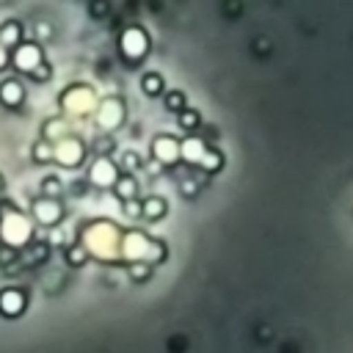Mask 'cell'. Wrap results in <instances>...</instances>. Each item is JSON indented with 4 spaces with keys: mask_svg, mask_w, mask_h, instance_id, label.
Returning a JSON list of instances; mask_svg holds the SVG:
<instances>
[{
    "mask_svg": "<svg viewBox=\"0 0 353 353\" xmlns=\"http://www.w3.org/2000/svg\"><path fill=\"white\" fill-rule=\"evenodd\" d=\"M17 63H19V69H30L33 63H39V50L36 47H22L19 55H17Z\"/></svg>",
    "mask_w": 353,
    "mask_h": 353,
    "instance_id": "cell-3",
    "label": "cell"
},
{
    "mask_svg": "<svg viewBox=\"0 0 353 353\" xmlns=\"http://www.w3.org/2000/svg\"><path fill=\"white\" fill-rule=\"evenodd\" d=\"M146 91H160V80L157 77H146Z\"/></svg>",
    "mask_w": 353,
    "mask_h": 353,
    "instance_id": "cell-5",
    "label": "cell"
},
{
    "mask_svg": "<svg viewBox=\"0 0 353 353\" xmlns=\"http://www.w3.org/2000/svg\"><path fill=\"white\" fill-rule=\"evenodd\" d=\"M17 36H19V28L11 22V25L3 28V41L0 44H17Z\"/></svg>",
    "mask_w": 353,
    "mask_h": 353,
    "instance_id": "cell-4",
    "label": "cell"
},
{
    "mask_svg": "<svg viewBox=\"0 0 353 353\" xmlns=\"http://www.w3.org/2000/svg\"><path fill=\"white\" fill-rule=\"evenodd\" d=\"M22 306H25L22 292H17V290H6V292L0 295V312H3V314H19Z\"/></svg>",
    "mask_w": 353,
    "mask_h": 353,
    "instance_id": "cell-1",
    "label": "cell"
},
{
    "mask_svg": "<svg viewBox=\"0 0 353 353\" xmlns=\"http://www.w3.org/2000/svg\"><path fill=\"white\" fill-rule=\"evenodd\" d=\"M0 99H3L6 105H17V102L22 99V88H19V83H17V80H6V83L0 85Z\"/></svg>",
    "mask_w": 353,
    "mask_h": 353,
    "instance_id": "cell-2",
    "label": "cell"
}]
</instances>
